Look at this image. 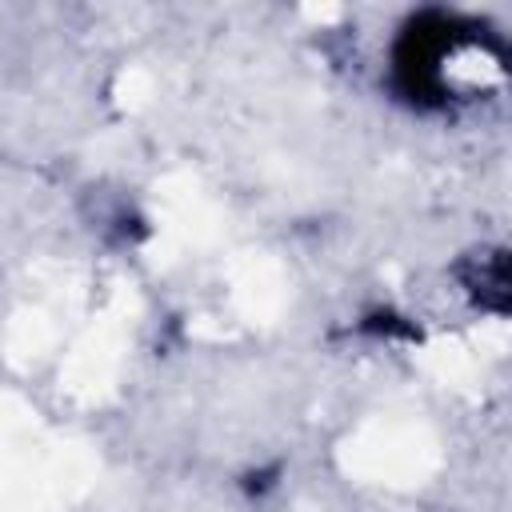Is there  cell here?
<instances>
[{
    "instance_id": "1",
    "label": "cell",
    "mask_w": 512,
    "mask_h": 512,
    "mask_svg": "<svg viewBox=\"0 0 512 512\" xmlns=\"http://www.w3.org/2000/svg\"><path fill=\"white\" fill-rule=\"evenodd\" d=\"M472 60H504V44L460 12L420 8L388 44V88L416 112H444L460 100Z\"/></svg>"
}]
</instances>
